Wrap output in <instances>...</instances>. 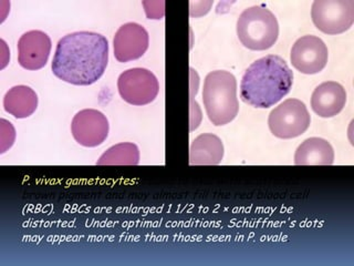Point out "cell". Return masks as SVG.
<instances>
[{
  "mask_svg": "<svg viewBox=\"0 0 354 266\" xmlns=\"http://www.w3.org/2000/svg\"><path fill=\"white\" fill-rule=\"evenodd\" d=\"M203 103L214 125L230 123L239 112L235 76L225 70L209 72L204 80Z\"/></svg>",
  "mask_w": 354,
  "mask_h": 266,
  "instance_id": "3",
  "label": "cell"
},
{
  "mask_svg": "<svg viewBox=\"0 0 354 266\" xmlns=\"http://www.w3.org/2000/svg\"><path fill=\"white\" fill-rule=\"evenodd\" d=\"M311 18L319 30L326 35L346 33L354 22L353 0H315Z\"/></svg>",
  "mask_w": 354,
  "mask_h": 266,
  "instance_id": "6",
  "label": "cell"
},
{
  "mask_svg": "<svg viewBox=\"0 0 354 266\" xmlns=\"http://www.w3.org/2000/svg\"><path fill=\"white\" fill-rule=\"evenodd\" d=\"M297 166H331L335 163V150L322 138L304 140L295 153Z\"/></svg>",
  "mask_w": 354,
  "mask_h": 266,
  "instance_id": "14",
  "label": "cell"
},
{
  "mask_svg": "<svg viewBox=\"0 0 354 266\" xmlns=\"http://www.w3.org/2000/svg\"><path fill=\"white\" fill-rule=\"evenodd\" d=\"M140 163V150L131 142L115 144L106 150L99 160L97 166H138Z\"/></svg>",
  "mask_w": 354,
  "mask_h": 266,
  "instance_id": "16",
  "label": "cell"
},
{
  "mask_svg": "<svg viewBox=\"0 0 354 266\" xmlns=\"http://www.w3.org/2000/svg\"><path fill=\"white\" fill-rule=\"evenodd\" d=\"M109 42L92 31H77L59 40L53 57V75L75 86H90L104 75Z\"/></svg>",
  "mask_w": 354,
  "mask_h": 266,
  "instance_id": "1",
  "label": "cell"
},
{
  "mask_svg": "<svg viewBox=\"0 0 354 266\" xmlns=\"http://www.w3.org/2000/svg\"><path fill=\"white\" fill-rule=\"evenodd\" d=\"M293 72L280 55H268L252 62L243 73L241 98L254 108L268 109L291 91Z\"/></svg>",
  "mask_w": 354,
  "mask_h": 266,
  "instance_id": "2",
  "label": "cell"
},
{
  "mask_svg": "<svg viewBox=\"0 0 354 266\" xmlns=\"http://www.w3.org/2000/svg\"><path fill=\"white\" fill-rule=\"evenodd\" d=\"M3 108L16 119H26L32 116L38 108V96L30 87H12L3 97Z\"/></svg>",
  "mask_w": 354,
  "mask_h": 266,
  "instance_id": "15",
  "label": "cell"
},
{
  "mask_svg": "<svg viewBox=\"0 0 354 266\" xmlns=\"http://www.w3.org/2000/svg\"><path fill=\"white\" fill-rule=\"evenodd\" d=\"M346 91L340 83L326 81L321 83L313 91L311 108L321 118H333L346 107Z\"/></svg>",
  "mask_w": 354,
  "mask_h": 266,
  "instance_id": "12",
  "label": "cell"
},
{
  "mask_svg": "<svg viewBox=\"0 0 354 266\" xmlns=\"http://www.w3.org/2000/svg\"><path fill=\"white\" fill-rule=\"evenodd\" d=\"M328 47L319 37H301L291 48V64L304 75H315L322 71L328 64Z\"/></svg>",
  "mask_w": 354,
  "mask_h": 266,
  "instance_id": "8",
  "label": "cell"
},
{
  "mask_svg": "<svg viewBox=\"0 0 354 266\" xmlns=\"http://www.w3.org/2000/svg\"><path fill=\"white\" fill-rule=\"evenodd\" d=\"M224 158V144L213 133H203L194 139L189 148L191 166H217Z\"/></svg>",
  "mask_w": 354,
  "mask_h": 266,
  "instance_id": "13",
  "label": "cell"
},
{
  "mask_svg": "<svg viewBox=\"0 0 354 266\" xmlns=\"http://www.w3.org/2000/svg\"><path fill=\"white\" fill-rule=\"evenodd\" d=\"M110 131L109 120L94 109H84L73 116L71 133L77 143L86 148H95L106 140Z\"/></svg>",
  "mask_w": 354,
  "mask_h": 266,
  "instance_id": "9",
  "label": "cell"
},
{
  "mask_svg": "<svg viewBox=\"0 0 354 266\" xmlns=\"http://www.w3.org/2000/svg\"><path fill=\"white\" fill-rule=\"evenodd\" d=\"M122 99L132 105L153 103L160 92V83L153 72L145 68H133L122 72L118 79Z\"/></svg>",
  "mask_w": 354,
  "mask_h": 266,
  "instance_id": "7",
  "label": "cell"
},
{
  "mask_svg": "<svg viewBox=\"0 0 354 266\" xmlns=\"http://www.w3.org/2000/svg\"><path fill=\"white\" fill-rule=\"evenodd\" d=\"M9 125H10V122L7 121V120H0V132H1L0 133V153L1 154L12 147L15 139H16V131H15V129L11 130L9 134H7L8 133Z\"/></svg>",
  "mask_w": 354,
  "mask_h": 266,
  "instance_id": "17",
  "label": "cell"
},
{
  "mask_svg": "<svg viewBox=\"0 0 354 266\" xmlns=\"http://www.w3.org/2000/svg\"><path fill=\"white\" fill-rule=\"evenodd\" d=\"M237 36L243 47L263 51L276 44L279 37V24L272 11L265 6L245 9L237 20Z\"/></svg>",
  "mask_w": 354,
  "mask_h": 266,
  "instance_id": "4",
  "label": "cell"
},
{
  "mask_svg": "<svg viewBox=\"0 0 354 266\" xmlns=\"http://www.w3.org/2000/svg\"><path fill=\"white\" fill-rule=\"evenodd\" d=\"M51 48L53 42L47 33L27 31L18 40V62L26 70L41 69L49 60Z\"/></svg>",
  "mask_w": 354,
  "mask_h": 266,
  "instance_id": "11",
  "label": "cell"
},
{
  "mask_svg": "<svg viewBox=\"0 0 354 266\" xmlns=\"http://www.w3.org/2000/svg\"><path fill=\"white\" fill-rule=\"evenodd\" d=\"M311 116L307 107L298 99H288L271 111L268 125L274 136L283 140L297 138L309 129Z\"/></svg>",
  "mask_w": 354,
  "mask_h": 266,
  "instance_id": "5",
  "label": "cell"
},
{
  "mask_svg": "<svg viewBox=\"0 0 354 266\" xmlns=\"http://www.w3.org/2000/svg\"><path fill=\"white\" fill-rule=\"evenodd\" d=\"M149 46L147 29L136 22H127L119 28L114 36V57L122 64L138 60L147 53Z\"/></svg>",
  "mask_w": 354,
  "mask_h": 266,
  "instance_id": "10",
  "label": "cell"
}]
</instances>
